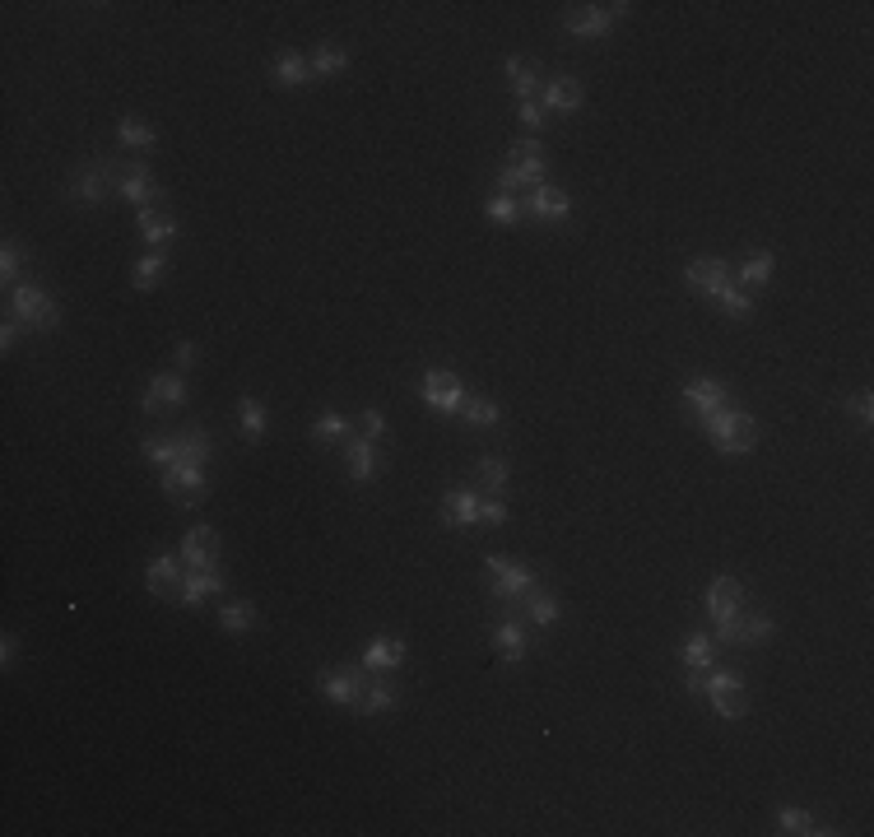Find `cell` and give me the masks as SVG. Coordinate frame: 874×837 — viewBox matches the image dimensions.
Wrapping results in <instances>:
<instances>
[{
  "label": "cell",
  "mask_w": 874,
  "mask_h": 837,
  "mask_svg": "<svg viewBox=\"0 0 874 837\" xmlns=\"http://www.w3.org/2000/svg\"><path fill=\"white\" fill-rule=\"evenodd\" d=\"M489 219L493 223H517L521 219V200L517 196H493L489 200Z\"/></svg>",
  "instance_id": "obj_44"
},
{
  "label": "cell",
  "mask_w": 874,
  "mask_h": 837,
  "mask_svg": "<svg viewBox=\"0 0 874 837\" xmlns=\"http://www.w3.org/2000/svg\"><path fill=\"white\" fill-rule=\"evenodd\" d=\"M164 252H154V256H145V261H135V289H154L158 284V275H164Z\"/></svg>",
  "instance_id": "obj_39"
},
{
  "label": "cell",
  "mask_w": 874,
  "mask_h": 837,
  "mask_svg": "<svg viewBox=\"0 0 874 837\" xmlns=\"http://www.w3.org/2000/svg\"><path fill=\"white\" fill-rule=\"evenodd\" d=\"M502 168L517 177V187H521V191L544 187V149H540V140H517Z\"/></svg>",
  "instance_id": "obj_6"
},
{
  "label": "cell",
  "mask_w": 874,
  "mask_h": 837,
  "mask_svg": "<svg viewBox=\"0 0 874 837\" xmlns=\"http://www.w3.org/2000/svg\"><path fill=\"white\" fill-rule=\"evenodd\" d=\"M10 308H14L19 321H28L33 331H56V326H60L56 302L47 298V289H37V284H24V289H14Z\"/></svg>",
  "instance_id": "obj_4"
},
{
  "label": "cell",
  "mask_w": 874,
  "mask_h": 837,
  "mask_svg": "<svg viewBox=\"0 0 874 837\" xmlns=\"http://www.w3.org/2000/svg\"><path fill=\"white\" fill-rule=\"evenodd\" d=\"M145 456L168 471V465H177V442H172V438H149V442H145Z\"/></svg>",
  "instance_id": "obj_43"
},
{
  "label": "cell",
  "mask_w": 874,
  "mask_h": 837,
  "mask_svg": "<svg viewBox=\"0 0 874 837\" xmlns=\"http://www.w3.org/2000/svg\"><path fill=\"white\" fill-rule=\"evenodd\" d=\"M465 419H470L475 428H493V423H498V405L484 400V396H475V400H465Z\"/></svg>",
  "instance_id": "obj_41"
},
{
  "label": "cell",
  "mask_w": 874,
  "mask_h": 837,
  "mask_svg": "<svg viewBox=\"0 0 874 837\" xmlns=\"http://www.w3.org/2000/svg\"><path fill=\"white\" fill-rule=\"evenodd\" d=\"M419 386H423V400H429L437 414H456V410H465L461 377H456V373H446V367H429Z\"/></svg>",
  "instance_id": "obj_7"
},
{
  "label": "cell",
  "mask_w": 874,
  "mask_h": 837,
  "mask_svg": "<svg viewBox=\"0 0 874 837\" xmlns=\"http://www.w3.org/2000/svg\"><path fill=\"white\" fill-rule=\"evenodd\" d=\"M164 488H168L172 503L200 507V498H205V465H168V471H164Z\"/></svg>",
  "instance_id": "obj_9"
},
{
  "label": "cell",
  "mask_w": 874,
  "mask_h": 837,
  "mask_svg": "<svg viewBox=\"0 0 874 837\" xmlns=\"http://www.w3.org/2000/svg\"><path fill=\"white\" fill-rule=\"evenodd\" d=\"M103 173L116 181V196L126 200V205H149V200L158 196V187H154V177H149V168L145 163H116V158H103Z\"/></svg>",
  "instance_id": "obj_2"
},
{
  "label": "cell",
  "mask_w": 874,
  "mask_h": 837,
  "mask_svg": "<svg viewBox=\"0 0 874 837\" xmlns=\"http://www.w3.org/2000/svg\"><path fill=\"white\" fill-rule=\"evenodd\" d=\"M0 661H5V665L14 661V638H5V642H0Z\"/></svg>",
  "instance_id": "obj_53"
},
{
  "label": "cell",
  "mask_w": 874,
  "mask_h": 837,
  "mask_svg": "<svg viewBox=\"0 0 874 837\" xmlns=\"http://www.w3.org/2000/svg\"><path fill=\"white\" fill-rule=\"evenodd\" d=\"M684 661H688V670H707L711 665V638H707V632H688V638H684Z\"/></svg>",
  "instance_id": "obj_35"
},
{
  "label": "cell",
  "mask_w": 874,
  "mask_h": 837,
  "mask_svg": "<svg viewBox=\"0 0 874 837\" xmlns=\"http://www.w3.org/2000/svg\"><path fill=\"white\" fill-rule=\"evenodd\" d=\"M772 628H777V624H772V619H763V615H740L735 619V642L740 647H754V642H763V638H772Z\"/></svg>",
  "instance_id": "obj_31"
},
{
  "label": "cell",
  "mask_w": 874,
  "mask_h": 837,
  "mask_svg": "<svg viewBox=\"0 0 874 837\" xmlns=\"http://www.w3.org/2000/svg\"><path fill=\"white\" fill-rule=\"evenodd\" d=\"M344 456H349V475L354 479H363V484H368L373 475H377V452H373V442L368 438H358V442H349V452H344Z\"/></svg>",
  "instance_id": "obj_26"
},
{
  "label": "cell",
  "mask_w": 874,
  "mask_h": 837,
  "mask_svg": "<svg viewBox=\"0 0 874 837\" xmlns=\"http://www.w3.org/2000/svg\"><path fill=\"white\" fill-rule=\"evenodd\" d=\"M767 279H772V252H758V256H749L740 265V284H749V289H758V284H767Z\"/></svg>",
  "instance_id": "obj_36"
},
{
  "label": "cell",
  "mask_w": 874,
  "mask_h": 837,
  "mask_svg": "<svg viewBox=\"0 0 874 837\" xmlns=\"http://www.w3.org/2000/svg\"><path fill=\"white\" fill-rule=\"evenodd\" d=\"M475 479H479V488H484V494H502V488H507V465H502L498 456H479V465H475Z\"/></svg>",
  "instance_id": "obj_30"
},
{
  "label": "cell",
  "mask_w": 874,
  "mask_h": 837,
  "mask_svg": "<svg viewBox=\"0 0 874 837\" xmlns=\"http://www.w3.org/2000/svg\"><path fill=\"white\" fill-rule=\"evenodd\" d=\"M308 75H312V66L302 56H275V79L279 85H289V89H298V85H308Z\"/></svg>",
  "instance_id": "obj_29"
},
{
  "label": "cell",
  "mask_w": 874,
  "mask_h": 837,
  "mask_svg": "<svg viewBox=\"0 0 874 837\" xmlns=\"http://www.w3.org/2000/svg\"><path fill=\"white\" fill-rule=\"evenodd\" d=\"M381 428H386L381 410H363V433H368V438H381Z\"/></svg>",
  "instance_id": "obj_51"
},
{
  "label": "cell",
  "mask_w": 874,
  "mask_h": 837,
  "mask_svg": "<svg viewBox=\"0 0 874 837\" xmlns=\"http://www.w3.org/2000/svg\"><path fill=\"white\" fill-rule=\"evenodd\" d=\"M386 707H396V688L386 684V680H368V688H363V717H377V712H386Z\"/></svg>",
  "instance_id": "obj_28"
},
{
  "label": "cell",
  "mask_w": 874,
  "mask_h": 837,
  "mask_svg": "<svg viewBox=\"0 0 874 837\" xmlns=\"http://www.w3.org/2000/svg\"><path fill=\"white\" fill-rule=\"evenodd\" d=\"M164 405H187V382H181L177 373L154 377L149 391H145V400H140V410H145V414H158Z\"/></svg>",
  "instance_id": "obj_14"
},
{
  "label": "cell",
  "mask_w": 874,
  "mask_h": 837,
  "mask_svg": "<svg viewBox=\"0 0 874 837\" xmlns=\"http://www.w3.org/2000/svg\"><path fill=\"white\" fill-rule=\"evenodd\" d=\"M219 624L229 628V632H242V628H252V624H256V609H252V605H242V600H233V605H223V609H219Z\"/></svg>",
  "instance_id": "obj_37"
},
{
  "label": "cell",
  "mask_w": 874,
  "mask_h": 837,
  "mask_svg": "<svg viewBox=\"0 0 874 837\" xmlns=\"http://www.w3.org/2000/svg\"><path fill=\"white\" fill-rule=\"evenodd\" d=\"M702 428H707V438L717 442V452H726V456H744L749 447H754V438H758V428H754V419L749 414H740V410H711L707 419H702Z\"/></svg>",
  "instance_id": "obj_1"
},
{
  "label": "cell",
  "mask_w": 874,
  "mask_h": 837,
  "mask_svg": "<svg viewBox=\"0 0 874 837\" xmlns=\"http://www.w3.org/2000/svg\"><path fill=\"white\" fill-rule=\"evenodd\" d=\"M405 661V642L400 638H377L363 651V670H396Z\"/></svg>",
  "instance_id": "obj_22"
},
{
  "label": "cell",
  "mask_w": 874,
  "mask_h": 837,
  "mask_svg": "<svg viewBox=\"0 0 874 837\" xmlns=\"http://www.w3.org/2000/svg\"><path fill=\"white\" fill-rule=\"evenodd\" d=\"M363 688H368V680H363V665H340L331 670V675H321V693H326L331 703L340 707H363Z\"/></svg>",
  "instance_id": "obj_8"
},
{
  "label": "cell",
  "mask_w": 874,
  "mask_h": 837,
  "mask_svg": "<svg viewBox=\"0 0 874 837\" xmlns=\"http://www.w3.org/2000/svg\"><path fill=\"white\" fill-rule=\"evenodd\" d=\"M191 363H196V344L181 340V344H177V367H191Z\"/></svg>",
  "instance_id": "obj_52"
},
{
  "label": "cell",
  "mask_w": 874,
  "mask_h": 837,
  "mask_svg": "<svg viewBox=\"0 0 874 837\" xmlns=\"http://www.w3.org/2000/svg\"><path fill=\"white\" fill-rule=\"evenodd\" d=\"M777 824H782V833H828V828H814L809 809H782Z\"/></svg>",
  "instance_id": "obj_42"
},
{
  "label": "cell",
  "mask_w": 874,
  "mask_h": 837,
  "mask_svg": "<svg viewBox=\"0 0 874 837\" xmlns=\"http://www.w3.org/2000/svg\"><path fill=\"white\" fill-rule=\"evenodd\" d=\"M442 521L446 526H475L479 521V488H452L442 498Z\"/></svg>",
  "instance_id": "obj_18"
},
{
  "label": "cell",
  "mask_w": 874,
  "mask_h": 837,
  "mask_svg": "<svg viewBox=\"0 0 874 837\" xmlns=\"http://www.w3.org/2000/svg\"><path fill=\"white\" fill-rule=\"evenodd\" d=\"M614 19H628V5H567L563 24L577 37H605Z\"/></svg>",
  "instance_id": "obj_5"
},
{
  "label": "cell",
  "mask_w": 874,
  "mask_h": 837,
  "mask_svg": "<svg viewBox=\"0 0 874 837\" xmlns=\"http://www.w3.org/2000/svg\"><path fill=\"white\" fill-rule=\"evenodd\" d=\"M140 237L154 242V247H164V242L177 237V219L158 214V210H140Z\"/></svg>",
  "instance_id": "obj_24"
},
{
  "label": "cell",
  "mask_w": 874,
  "mask_h": 837,
  "mask_svg": "<svg viewBox=\"0 0 874 837\" xmlns=\"http://www.w3.org/2000/svg\"><path fill=\"white\" fill-rule=\"evenodd\" d=\"M846 410H851V414H856L861 423H870V419H874V400H870V396H856V400H851V405H846Z\"/></svg>",
  "instance_id": "obj_50"
},
{
  "label": "cell",
  "mask_w": 874,
  "mask_h": 837,
  "mask_svg": "<svg viewBox=\"0 0 874 837\" xmlns=\"http://www.w3.org/2000/svg\"><path fill=\"white\" fill-rule=\"evenodd\" d=\"M172 442H177V465H205V456H210L205 428H181Z\"/></svg>",
  "instance_id": "obj_20"
},
{
  "label": "cell",
  "mask_w": 874,
  "mask_h": 837,
  "mask_svg": "<svg viewBox=\"0 0 874 837\" xmlns=\"http://www.w3.org/2000/svg\"><path fill=\"white\" fill-rule=\"evenodd\" d=\"M707 698H711V707L721 712L726 721H735V717H744V684H740V675H730V670H717V675L707 680Z\"/></svg>",
  "instance_id": "obj_10"
},
{
  "label": "cell",
  "mask_w": 874,
  "mask_h": 837,
  "mask_svg": "<svg viewBox=\"0 0 874 837\" xmlns=\"http://www.w3.org/2000/svg\"><path fill=\"white\" fill-rule=\"evenodd\" d=\"M489 591H493V596L498 600H525V596H531V591H535V573H531V567H525V563H517V559H489Z\"/></svg>",
  "instance_id": "obj_3"
},
{
  "label": "cell",
  "mask_w": 874,
  "mask_h": 837,
  "mask_svg": "<svg viewBox=\"0 0 874 837\" xmlns=\"http://www.w3.org/2000/svg\"><path fill=\"white\" fill-rule=\"evenodd\" d=\"M344 70H349V56H344V47H317V56H312V75H344Z\"/></svg>",
  "instance_id": "obj_34"
},
{
  "label": "cell",
  "mask_w": 874,
  "mask_h": 837,
  "mask_svg": "<svg viewBox=\"0 0 874 837\" xmlns=\"http://www.w3.org/2000/svg\"><path fill=\"white\" fill-rule=\"evenodd\" d=\"M237 419H242V433H247L252 442L266 433V405H261V400L242 396V400H237Z\"/></svg>",
  "instance_id": "obj_32"
},
{
  "label": "cell",
  "mask_w": 874,
  "mask_h": 837,
  "mask_svg": "<svg viewBox=\"0 0 874 837\" xmlns=\"http://www.w3.org/2000/svg\"><path fill=\"white\" fill-rule=\"evenodd\" d=\"M19 265H24V247H19V242H5V252H0V279L14 284L19 279Z\"/></svg>",
  "instance_id": "obj_45"
},
{
  "label": "cell",
  "mask_w": 874,
  "mask_h": 837,
  "mask_svg": "<svg viewBox=\"0 0 874 837\" xmlns=\"http://www.w3.org/2000/svg\"><path fill=\"white\" fill-rule=\"evenodd\" d=\"M525 615H531L535 624H554L558 619V600L544 596V591H531V596H525Z\"/></svg>",
  "instance_id": "obj_38"
},
{
  "label": "cell",
  "mask_w": 874,
  "mask_h": 837,
  "mask_svg": "<svg viewBox=\"0 0 874 837\" xmlns=\"http://www.w3.org/2000/svg\"><path fill=\"white\" fill-rule=\"evenodd\" d=\"M684 275H688V284H694V289H702V294H711V298H717L721 289H730V265H726V261H717V256L694 261Z\"/></svg>",
  "instance_id": "obj_15"
},
{
  "label": "cell",
  "mask_w": 874,
  "mask_h": 837,
  "mask_svg": "<svg viewBox=\"0 0 874 837\" xmlns=\"http://www.w3.org/2000/svg\"><path fill=\"white\" fill-rule=\"evenodd\" d=\"M479 521H484V526H502V521H507V507H502L498 498H489V503L479 498Z\"/></svg>",
  "instance_id": "obj_47"
},
{
  "label": "cell",
  "mask_w": 874,
  "mask_h": 837,
  "mask_svg": "<svg viewBox=\"0 0 874 837\" xmlns=\"http://www.w3.org/2000/svg\"><path fill=\"white\" fill-rule=\"evenodd\" d=\"M181 554H158L154 563H149V573H145V586H149V596H164V600H177V577H181Z\"/></svg>",
  "instance_id": "obj_16"
},
{
  "label": "cell",
  "mask_w": 874,
  "mask_h": 837,
  "mask_svg": "<svg viewBox=\"0 0 874 837\" xmlns=\"http://www.w3.org/2000/svg\"><path fill=\"white\" fill-rule=\"evenodd\" d=\"M108 173H103V163H84V168H75V177H70V196L79 200V205H103V196H108Z\"/></svg>",
  "instance_id": "obj_12"
},
{
  "label": "cell",
  "mask_w": 874,
  "mask_h": 837,
  "mask_svg": "<svg viewBox=\"0 0 874 837\" xmlns=\"http://www.w3.org/2000/svg\"><path fill=\"white\" fill-rule=\"evenodd\" d=\"M312 433L317 438H344V433H349V419H344V414H317V423H312Z\"/></svg>",
  "instance_id": "obj_46"
},
{
  "label": "cell",
  "mask_w": 874,
  "mask_h": 837,
  "mask_svg": "<svg viewBox=\"0 0 874 837\" xmlns=\"http://www.w3.org/2000/svg\"><path fill=\"white\" fill-rule=\"evenodd\" d=\"M219 563V535L210 526H196L187 540H181V567H191V573H210V567Z\"/></svg>",
  "instance_id": "obj_11"
},
{
  "label": "cell",
  "mask_w": 874,
  "mask_h": 837,
  "mask_svg": "<svg viewBox=\"0 0 874 837\" xmlns=\"http://www.w3.org/2000/svg\"><path fill=\"white\" fill-rule=\"evenodd\" d=\"M219 591H223L219 573H187V582H181V605H200L205 596H219Z\"/></svg>",
  "instance_id": "obj_25"
},
{
  "label": "cell",
  "mask_w": 874,
  "mask_h": 837,
  "mask_svg": "<svg viewBox=\"0 0 874 837\" xmlns=\"http://www.w3.org/2000/svg\"><path fill=\"white\" fill-rule=\"evenodd\" d=\"M116 135H121V145H126V149H149L154 145L149 121H140V117H121L116 121Z\"/></svg>",
  "instance_id": "obj_27"
},
{
  "label": "cell",
  "mask_w": 874,
  "mask_h": 837,
  "mask_svg": "<svg viewBox=\"0 0 874 837\" xmlns=\"http://www.w3.org/2000/svg\"><path fill=\"white\" fill-rule=\"evenodd\" d=\"M521 126L525 131H540L544 126V108L535 103V98H531V103H521Z\"/></svg>",
  "instance_id": "obj_48"
},
{
  "label": "cell",
  "mask_w": 874,
  "mask_h": 837,
  "mask_svg": "<svg viewBox=\"0 0 874 837\" xmlns=\"http://www.w3.org/2000/svg\"><path fill=\"white\" fill-rule=\"evenodd\" d=\"M525 210H531L535 219H563L567 214V196L558 187H535L531 196H525Z\"/></svg>",
  "instance_id": "obj_23"
},
{
  "label": "cell",
  "mask_w": 874,
  "mask_h": 837,
  "mask_svg": "<svg viewBox=\"0 0 874 837\" xmlns=\"http://www.w3.org/2000/svg\"><path fill=\"white\" fill-rule=\"evenodd\" d=\"M14 340H19V317L10 312L5 326H0V350H14Z\"/></svg>",
  "instance_id": "obj_49"
},
{
  "label": "cell",
  "mask_w": 874,
  "mask_h": 837,
  "mask_svg": "<svg viewBox=\"0 0 874 837\" xmlns=\"http://www.w3.org/2000/svg\"><path fill=\"white\" fill-rule=\"evenodd\" d=\"M740 605H744V586L735 577H717V582H711V591H707V615L711 619L740 615Z\"/></svg>",
  "instance_id": "obj_17"
},
{
  "label": "cell",
  "mask_w": 874,
  "mask_h": 837,
  "mask_svg": "<svg viewBox=\"0 0 874 837\" xmlns=\"http://www.w3.org/2000/svg\"><path fill=\"white\" fill-rule=\"evenodd\" d=\"M540 108L544 112H577L581 108V85L573 75H563V79H554V85L544 89V98H540Z\"/></svg>",
  "instance_id": "obj_19"
},
{
  "label": "cell",
  "mask_w": 874,
  "mask_h": 837,
  "mask_svg": "<svg viewBox=\"0 0 874 837\" xmlns=\"http://www.w3.org/2000/svg\"><path fill=\"white\" fill-rule=\"evenodd\" d=\"M493 647H498V656H502V661H512V665H517V661L525 656V628H521L517 619H502V624L493 628Z\"/></svg>",
  "instance_id": "obj_21"
},
{
  "label": "cell",
  "mask_w": 874,
  "mask_h": 837,
  "mask_svg": "<svg viewBox=\"0 0 874 837\" xmlns=\"http://www.w3.org/2000/svg\"><path fill=\"white\" fill-rule=\"evenodd\" d=\"M717 298H721V312H726V317H740V321H744V317H754V298H749V294H740V289H721Z\"/></svg>",
  "instance_id": "obj_40"
},
{
  "label": "cell",
  "mask_w": 874,
  "mask_h": 837,
  "mask_svg": "<svg viewBox=\"0 0 874 837\" xmlns=\"http://www.w3.org/2000/svg\"><path fill=\"white\" fill-rule=\"evenodd\" d=\"M684 405H688V410H698V419H707L711 410H726L730 396H726V386H721V382H711V377H694V382L684 386Z\"/></svg>",
  "instance_id": "obj_13"
},
{
  "label": "cell",
  "mask_w": 874,
  "mask_h": 837,
  "mask_svg": "<svg viewBox=\"0 0 874 837\" xmlns=\"http://www.w3.org/2000/svg\"><path fill=\"white\" fill-rule=\"evenodd\" d=\"M507 79H512V93L525 98V103H531V93L540 89V75H535V66H525V60H507Z\"/></svg>",
  "instance_id": "obj_33"
}]
</instances>
